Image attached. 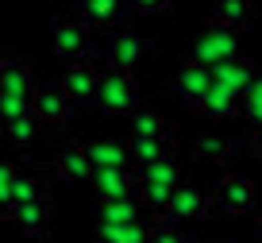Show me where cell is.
<instances>
[{"label": "cell", "instance_id": "2", "mask_svg": "<svg viewBox=\"0 0 262 243\" xmlns=\"http://www.w3.org/2000/svg\"><path fill=\"white\" fill-rule=\"evenodd\" d=\"M239 54V31H231V27L224 24H201L193 35V47H189V62H201L212 70L216 62H228V58Z\"/></svg>", "mask_w": 262, "mask_h": 243}, {"label": "cell", "instance_id": "32", "mask_svg": "<svg viewBox=\"0 0 262 243\" xmlns=\"http://www.w3.org/2000/svg\"><path fill=\"white\" fill-rule=\"evenodd\" d=\"M254 147L262 151V124H254Z\"/></svg>", "mask_w": 262, "mask_h": 243}, {"label": "cell", "instance_id": "4", "mask_svg": "<svg viewBox=\"0 0 262 243\" xmlns=\"http://www.w3.org/2000/svg\"><path fill=\"white\" fill-rule=\"evenodd\" d=\"M50 50L58 62H85L93 54V27L85 19H58L50 27Z\"/></svg>", "mask_w": 262, "mask_h": 243}, {"label": "cell", "instance_id": "11", "mask_svg": "<svg viewBox=\"0 0 262 243\" xmlns=\"http://www.w3.org/2000/svg\"><path fill=\"white\" fill-rule=\"evenodd\" d=\"M208 216V197L205 189L196 186H178L170 193V201H166V220H205Z\"/></svg>", "mask_w": 262, "mask_h": 243}, {"label": "cell", "instance_id": "7", "mask_svg": "<svg viewBox=\"0 0 262 243\" xmlns=\"http://www.w3.org/2000/svg\"><path fill=\"white\" fill-rule=\"evenodd\" d=\"M212 205L220 212H228V216H243V212H251L254 205H258V189H254L251 178L228 174V178H220V186H216Z\"/></svg>", "mask_w": 262, "mask_h": 243}, {"label": "cell", "instance_id": "25", "mask_svg": "<svg viewBox=\"0 0 262 243\" xmlns=\"http://www.w3.org/2000/svg\"><path fill=\"white\" fill-rule=\"evenodd\" d=\"M193 151L205 162H228L231 158V139L220 135V131H205V135L193 139Z\"/></svg>", "mask_w": 262, "mask_h": 243}, {"label": "cell", "instance_id": "21", "mask_svg": "<svg viewBox=\"0 0 262 243\" xmlns=\"http://www.w3.org/2000/svg\"><path fill=\"white\" fill-rule=\"evenodd\" d=\"M127 128H131V135H155V139L173 135L170 120H166L162 112H155V108H135V112L127 116Z\"/></svg>", "mask_w": 262, "mask_h": 243}, {"label": "cell", "instance_id": "13", "mask_svg": "<svg viewBox=\"0 0 262 243\" xmlns=\"http://www.w3.org/2000/svg\"><path fill=\"white\" fill-rule=\"evenodd\" d=\"M239 93L228 89V85H220V81H212V89L201 97V105H196V112L208 116V120H231V116H239Z\"/></svg>", "mask_w": 262, "mask_h": 243}, {"label": "cell", "instance_id": "26", "mask_svg": "<svg viewBox=\"0 0 262 243\" xmlns=\"http://www.w3.org/2000/svg\"><path fill=\"white\" fill-rule=\"evenodd\" d=\"M239 112H243L251 124H262V73L251 81V89L243 93V100H239Z\"/></svg>", "mask_w": 262, "mask_h": 243}, {"label": "cell", "instance_id": "28", "mask_svg": "<svg viewBox=\"0 0 262 243\" xmlns=\"http://www.w3.org/2000/svg\"><path fill=\"white\" fill-rule=\"evenodd\" d=\"M12 181H16V166L0 158V216L12 209Z\"/></svg>", "mask_w": 262, "mask_h": 243}, {"label": "cell", "instance_id": "31", "mask_svg": "<svg viewBox=\"0 0 262 243\" xmlns=\"http://www.w3.org/2000/svg\"><path fill=\"white\" fill-rule=\"evenodd\" d=\"M173 0H127L131 12H143V16H158V12H166Z\"/></svg>", "mask_w": 262, "mask_h": 243}, {"label": "cell", "instance_id": "17", "mask_svg": "<svg viewBox=\"0 0 262 243\" xmlns=\"http://www.w3.org/2000/svg\"><path fill=\"white\" fill-rule=\"evenodd\" d=\"M0 93L35 100V77H31V70H27L24 62H16V58H4V62H0Z\"/></svg>", "mask_w": 262, "mask_h": 243}, {"label": "cell", "instance_id": "16", "mask_svg": "<svg viewBox=\"0 0 262 243\" xmlns=\"http://www.w3.org/2000/svg\"><path fill=\"white\" fill-rule=\"evenodd\" d=\"M54 170H58V178L89 181V178H93V162H89V154H85L81 143H66L62 151L54 154Z\"/></svg>", "mask_w": 262, "mask_h": 243}, {"label": "cell", "instance_id": "18", "mask_svg": "<svg viewBox=\"0 0 262 243\" xmlns=\"http://www.w3.org/2000/svg\"><path fill=\"white\" fill-rule=\"evenodd\" d=\"M97 243H150V224L147 220H127V224H97Z\"/></svg>", "mask_w": 262, "mask_h": 243}, {"label": "cell", "instance_id": "3", "mask_svg": "<svg viewBox=\"0 0 262 243\" xmlns=\"http://www.w3.org/2000/svg\"><path fill=\"white\" fill-rule=\"evenodd\" d=\"M135 174H139V201H147L158 216H166V201H170V193L181 186L178 162L166 154V158L150 162V166H143V170H135Z\"/></svg>", "mask_w": 262, "mask_h": 243}, {"label": "cell", "instance_id": "1", "mask_svg": "<svg viewBox=\"0 0 262 243\" xmlns=\"http://www.w3.org/2000/svg\"><path fill=\"white\" fill-rule=\"evenodd\" d=\"M93 105L104 116H131L139 108V85L131 77V70H120V66H108L97 77V97Z\"/></svg>", "mask_w": 262, "mask_h": 243}, {"label": "cell", "instance_id": "6", "mask_svg": "<svg viewBox=\"0 0 262 243\" xmlns=\"http://www.w3.org/2000/svg\"><path fill=\"white\" fill-rule=\"evenodd\" d=\"M97 201H120V197H139V174L131 166H100L89 178Z\"/></svg>", "mask_w": 262, "mask_h": 243}, {"label": "cell", "instance_id": "20", "mask_svg": "<svg viewBox=\"0 0 262 243\" xmlns=\"http://www.w3.org/2000/svg\"><path fill=\"white\" fill-rule=\"evenodd\" d=\"M254 0H216V8H212V19L224 27H231V31H243V27L254 24Z\"/></svg>", "mask_w": 262, "mask_h": 243}, {"label": "cell", "instance_id": "8", "mask_svg": "<svg viewBox=\"0 0 262 243\" xmlns=\"http://www.w3.org/2000/svg\"><path fill=\"white\" fill-rule=\"evenodd\" d=\"M150 43L143 39L139 31H112L104 43V58L108 66H120V70H131V66H139L143 58H147Z\"/></svg>", "mask_w": 262, "mask_h": 243}, {"label": "cell", "instance_id": "12", "mask_svg": "<svg viewBox=\"0 0 262 243\" xmlns=\"http://www.w3.org/2000/svg\"><path fill=\"white\" fill-rule=\"evenodd\" d=\"M212 89V70L208 66H201V62H185L178 70V97L185 100L189 108H196L201 105V97Z\"/></svg>", "mask_w": 262, "mask_h": 243}, {"label": "cell", "instance_id": "27", "mask_svg": "<svg viewBox=\"0 0 262 243\" xmlns=\"http://www.w3.org/2000/svg\"><path fill=\"white\" fill-rule=\"evenodd\" d=\"M35 197H47L42 181L31 178V174H16V181H12V205L16 201H35Z\"/></svg>", "mask_w": 262, "mask_h": 243}, {"label": "cell", "instance_id": "19", "mask_svg": "<svg viewBox=\"0 0 262 243\" xmlns=\"http://www.w3.org/2000/svg\"><path fill=\"white\" fill-rule=\"evenodd\" d=\"M74 4H77V16L89 27H97V31L120 24V16H123V0H74Z\"/></svg>", "mask_w": 262, "mask_h": 243}, {"label": "cell", "instance_id": "9", "mask_svg": "<svg viewBox=\"0 0 262 243\" xmlns=\"http://www.w3.org/2000/svg\"><path fill=\"white\" fill-rule=\"evenodd\" d=\"M97 77L100 73L93 70L89 62H70L62 70V77H58V85H62V93L70 97V105H93V97H97Z\"/></svg>", "mask_w": 262, "mask_h": 243}, {"label": "cell", "instance_id": "33", "mask_svg": "<svg viewBox=\"0 0 262 243\" xmlns=\"http://www.w3.org/2000/svg\"><path fill=\"white\" fill-rule=\"evenodd\" d=\"M258 235H262V212H258Z\"/></svg>", "mask_w": 262, "mask_h": 243}, {"label": "cell", "instance_id": "10", "mask_svg": "<svg viewBox=\"0 0 262 243\" xmlns=\"http://www.w3.org/2000/svg\"><path fill=\"white\" fill-rule=\"evenodd\" d=\"M35 116H39L42 124H66L70 120V97L62 93V85L58 81H42V85H35V100H31Z\"/></svg>", "mask_w": 262, "mask_h": 243}, {"label": "cell", "instance_id": "14", "mask_svg": "<svg viewBox=\"0 0 262 243\" xmlns=\"http://www.w3.org/2000/svg\"><path fill=\"white\" fill-rule=\"evenodd\" d=\"M81 147L89 154L93 170H100V166H131V143H123V139H89Z\"/></svg>", "mask_w": 262, "mask_h": 243}, {"label": "cell", "instance_id": "30", "mask_svg": "<svg viewBox=\"0 0 262 243\" xmlns=\"http://www.w3.org/2000/svg\"><path fill=\"white\" fill-rule=\"evenodd\" d=\"M150 243H185V235L173 228V220H162V224H150Z\"/></svg>", "mask_w": 262, "mask_h": 243}, {"label": "cell", "instance_id": "22", "mask_svg": "<svg viewBox=\"0 0 262 243\" xmlns=\"http://www.w3.org/2000/svg\"><path fill=\"white\" fill-rule=\"evenodd\" d=\"M0 131H4V139H8L12 147H27V143H35V139H39L42 120L35 116V108H27L24 116H16V120H8V124H0Z\"/></svg>", "mask_w": 262, "mask_h": 243}, {"label": "cell", "instance_id": "15", "mask_svg": "<svg viewBox=\"0 0 262 243\" xmlns=\"http://www.w3.org/2000/svg\"><path fill=\"white\" fill-rule=\"evenodd\" d=\"M258 77V70H254V62H247V58H228V62H216L212 66V81H220V85H228V89H235L239 97H243L247 89H251V81Z\"/></svg>", "mask_w": 262, "mask_h": 243}, {"label": "cell", "instance_id": "24", "mask_svg": "<svg viewBox=\"0 0 262 243\" xmlns=\"http://www.w3.org/2000/svg\"><path fill=\"white\" fill-rule=\"evenodd\" d=\"M97 216L104 224H127L139 220V197H120V201H97Z\"/></svg>", "mask_w": 262, "mask_h": 243}, {"label": "cell", "instance_id": "5", "mask_svg": "<svg viewBox=\"0 0 262 243\" xmlns=\"http://www.w3.org/2000/svg\"><path fill=\"white\" fill-rule=\"evenodd\" d=\"M4 220H8L16 232L31 235V239H47V235L54 232V209H50L47 197H35V201H16L8 212H4Z\"/></svg>", "mask_w": 262, "mask_h": 243}, {"label": "cell", "instance_id": "23", "mask_svg": "<svg viewBox=\"0 0 262 243\" xmlns=\"http://www.w3.org/2000/svg\"><path fill=\"white\" fill-rule=\"evenodd\" d=\"M170 154V139H155V135H131V166L143 170L150 162Z\"/></svg>", "mask_w": 262, "mask_h": 243}, {"label": "cell", "instance_id": "29", "mask_svg": "<svg viewBox=\"0 0 262 243\" xmlns=\"http://www.w3.org/2000/svg\"><path fill=\"white\" fill-rule=\"evenodd\" d=\"M27 108H31V100L12 97V93H0V124H8V120H16V116H24Z\"/></svg>", "mask_w": 262, "mask_h": 243}, {"label": "cell", "instance_id": "34", "mask_svg": "<svg viewBox=\"0 0 262 243\" xmlns=\"http://www.w3.org/2000/svg\"><path fill=\"white\" fill-rule=\"evenodd\" d=\"M185 243H205V239H185Z\"/></svg>", "mask_w": 262, "mask_h": 243}]
</instances>
